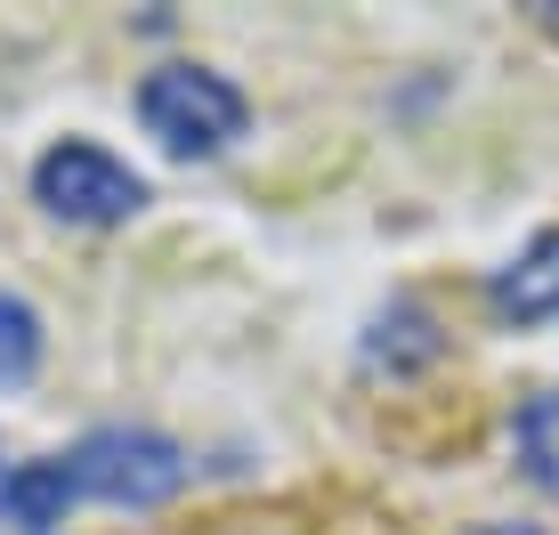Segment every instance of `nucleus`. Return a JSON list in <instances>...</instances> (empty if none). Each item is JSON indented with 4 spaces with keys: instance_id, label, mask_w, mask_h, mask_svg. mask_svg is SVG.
<instances>
[{
    "instance_id": "nucleus-1",
    "label": "nucleus",
    "mask_w": 559,
    "mask_h": 535,
    "mask_svg": "<svg viewBox=\"0 0 559 535\" xmlns=\"http://www.w3.org/2000/svg\"><path fill=\"white\" fill-rule=\"evenodd\" d=\"M139 122L163 155L179 163H211L252 130V98L211 66H154L139 82Z\"/></svg>"
},
{
    "instance_id": "nucleus-2",
    "label": "nucleus",
    "mask_w": 559,
    "mask_h": 535,
    "mask_svg": "<svg viewBox=\"0 0 559 535\" xmlns=\"http://www.w3.org/2000/svg\"><path fill=\"white\" fill-rule=\"evenodd\" d=\"M66 471H73L82 495H98V503H114V511H154V503H170V495L187 487L179 438H163L146 423H106V430L73 438Z\"/></svg>"
},
{
    "instance_id": "nucleus-3",
    "label": "nucleus",
    "mask_w": 559,
    "mask_h": 535,
    "mask_svg": "<svg viewBox=\"0 0 559 535\" xmlns=\"http://www.w3.org/2000/svg\"><path fill=\"white\" fill-rule=\"evenodd\" d=\"M33 203L66 227H122L146 212V179L130 170L122 155L90 139H57L41 163H33Z\"/></svg>"
},
{
    "instance_id": "nucleus-4",
    "label": "nucleus",
    "mask_w": 559,
    "mask_h": 535,
    "mask_svg": "<svg viewBox=\"0 0 559 535\" xmlns=\"http://www.w3.org/2000/svg\"><path fill=\"white\" fill-rule=\"evenodd\" d=\"M487 309L503 317V324H544V317H559V227H544L519 260L495 268V276H487Z\"/></svg>"
},
{
    "instance_id": "nucleus-5",
    "label": "nucleus",
    "mask_w": 559,
    "mask_h": 535,
    "mask_svg": "<svg viewBox=\"0 0 559 535\" xmlns=\"http://www.w3.org/2000/svg\"><path fill=\"white\" fill-rule=\"evenodd\" d=\"M438 349H447V333L430 324L421 300H390L373 317V333H365V366L373 373H421V366H438Z\"/></svg>"
},
{
    "instance_id": "nucleus-6",
    "label": "nucleus",
    "mask_w": 559,
    "mask_h": 535,
    "mask_svg": "<svg viewBox=\"0 0 559 535\" xmlns=\"http://www.w3.org/2000/svg\"><path fill=\"white\" fill-rule=\"evenodd\" d=\"M73 471H66V454H41V463H16V479H9V535H57L66 527V511H73Z\"/></svg>"
},
{
    "instance_id": "nucleus-7",
    "label": "nucleus",
    "mask_w": 559,
    "mask_h": 535,
    "mask_svg": "<svg viewBox=\"0 0 559 535\" xmlns=\"http://www.w3.org/2000/svg\"><path fill=\"white\" fill-rule=\"evenodd\" d=\"M511 447H519V471H527L544 495H559V390H535L519 397L511 414Z\"/></svg>"
},
{
    "instance_id": "nucleus-8",
    "label": "nucleus",
    "mask_w": 559,
    "mask_h": 535,
    "mask_svg": "<svg viewBox=\"0 0 559 535\" xmlns=\"http://www.w3.org/2000/svg\"><path fill=\"white\" fill-rule=\"evenodd\" d=\"M33 373H41V317L33 300L0 293V390H25Z\"/></svg>"
},
{
    "instance_id": "nucleus-9",
    "label": "nucleus",
    "mask_w": 559,
    "mask_h": 535,
    "mask_svg": "<svg viewBox=\"0 0 559 535\" xmlns=\"http://www.w3.org/2000/svg\"><path fill=\"white\" fill-rule=\"evenodd\" d=\"M9 479H16V463H0V535H9Z\"/></svg>"
},
{
    "instance_id": "nucleus-10",
    "label": "nucleus",
    "mask_w": 559,
    "mask_h": 535,
    "mask_svg": "<svg viewBox=\"0 0 559 535\" xmlns=\"http://www.w3.org/2000/svg\"><path fill=\"white\" fill-rule=\"evenodd\" d=\"M478 535H544V527H478Z\"/></svg>"
}]
</instances>
